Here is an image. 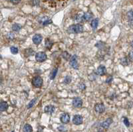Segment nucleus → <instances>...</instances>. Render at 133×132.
Masks as SVG:
<instances>
[{"mask_svg":"<svg viewBox=\"0 0 133 132\" xmlns=\"http://www.w3.org/2000/svg\"><path fill=\"white\" fill-rule=\"evenodd\" d=\"M68 32L69 33H75V34H77V33H81L83 32V27L82 25L81 24H75V25H72L68 28Z\"/></svg>","mask_w":133,"mask_h":132,"instance_id":"1","label":"nucleus"},{"mask_svg":"<svg viewBox=\"0 0 133 132\" xmlns=\"http://www.w3.org/2000/svg\"><path fill=\"white\" fill-rule=\"evenodd\" d=\"M43 80L42 78L39 76H35L32 80V84L35 88H41L43 86Z\"/></svg>","mask_w":133,"mask_h":132,"instance_id":"2","label":"nucleus"},{"mask_svg":"<svg viewBox=\"0 0 133 132\" xmlns=\"http://www.w3.org/2000/svg\"><path fill=\"white\" fill-rule=\"evenodd\" d=\"M47 58V56L43 52H39L35 54V60L39 62L45 61Z\"/></svg>","mask_w":133,"mask_h":132,"instance_id":"3","label":"nucleus"},{"mask_svg":"<svg viewBox=\"0 0 133 132\" xmlns=\"http://www.w3.org/2000/svg\"><path fill=\"white\" fill-rule=\"evenodd\" d=\"M69 64L73 69H76V70L78 69V62H77V55H73V56H71V58H70Z\"/></svg>","mask_w":133,"mask_h":132,"instance_id":"4","label":"nucleus"},{"mask_svg":"<svg viewBox=\"0 0 133 132\" xmlns=\"http://www.w3.org/2000/svg\"><path fill=\"white\" fill-rule=\"evenodd\" d=\"M72 104H73V106L75 108H81L83 105V101L81 98H79V97H77V98H75L73 100V102H72Z\"/></svg>","mask_w":133,"mask_h":132,"instance_id":"5","label":"nucleus"},{"mask_svg":"<svg viewBox=\"0 0 133 132\" xmlns=\"http://www.w3.org/2000/svg\"><path fill=\"white\" fill-rule=\"evenodd\" d=\"M83 118L81 115H75L73 117V122L75 125H81L83 123Z\"/></svg>","mask_w":133,"mask_h":132,"instance_id":"6","label":"nucleus"},{"mask_svg":"<svg viewBox=\"0 0 133 132\" xmlns=\"http://www.w3.org/2000/svg\"><path fill=\"white\" fill-rule=\"evenodd\" d=\"M95 110L97 112L101 114L103 113L105 111V107L104 105L102 103H97L95 106Z\"/></svg>","mask_w":133,"mask_h":132,"instance_id":"7","label":"nucleus"},{"mask_svg":"<svg viewBox=\"0 0 133 132\" xmlns=\"http://www.w3.org/2000/svg\"><path fill=\"white\" fill-rule=\"evenodd\" d=\"M42 39H43L42 36H41V35H39V34L35 35L33 37V39H32L33 43L37 45H39V44L41 43Z\"/></svg>","mask_w":133,"mask_h":132,"instance_id":"8","label":"nucleus"},{"mask_svg":"<svg viewBox=\"0 0 133 132\" xmlns=\"http://www.w3.org/2000/svg\"><path fill=\"white\" fill-rule=\"evenodd\" d=\"M60 119L63 123H68L70 121V116L67 113H63L61 116Z\"/></svg>","mask_w":133,"mask_h":132,"instance_id":"9","label":"nucleus"},{"mask_svg":"<svg viewBox=\"0 0 133 132\" xmlns=\"http://www.w3.org/2000/svg\"><path fill=\"white\" fill-rule=\"evenodd\" d=\"M107 73V69L104 65H100L97 70V74L99 76H103Z\"/></svg>","mask_w":133,"mask_h":132,"instance_id":"10","label":"nucleus"},{"mask_svg":"<svg viewBox=\"0 0 133 132\" xmlns=\"http://www.w3.org/2000/svg\"><path fill=\"white\" fill-rule=\"evenodd\" d=\"M113 123V119L112 118H108L101 123V126L104 129H107L109 127L111 124Z\"/></svg>","mask_w":133,"mask_h":132,"instance_id":"11","label":"nucleus"},{"mask_svg":"<svg viewBox=\"0 0 133 132\" xmlns=\"http://www.w3.org/2000/svg\"><path fill=\"white\" fill-rule=\"evenodd\" d=\"M40 23L42 24L43 25L45 26L49 25L53 23V21H51V19L50 18H49L48 17H43L40 20Z\"/></svg>","mask_w":133,"mask_h":132,"instance_id":"12","label":"nucleus"},{"mask_svg":"<svg viewBox=\"0 0 133 132\" xmlns=\"http://www.w3.org/2000/svg\"><path fill=\"white\" fill-rule=\"evenodd\" d=\"M55 110V108L54 106L48 105L45 108V112L49 114H52Z\"/></svg>","mask_w":133,"mask_h":132,"instance_id":"13","label":"nucleus"},{"mask_svg":"<svg viewBox=\"0 0 133 132\" xmlns=\"http://www.w3.org/2000/svg\"><path fill=\"white\" fill-rule=\"evenodd\" d=\"M93 17V15L90 12H87V13H84V15H83V19L85 21H89L90 20H91Z\"/></svg>","mask_w":133,"mask_h":132,"instance_id":"14","label":"nucleus"},{"mask_svg":"<svg viewBox=\"0 0 133 132\" xmlns=\"http://www.w3.org/2000/svg\"><path fill=\"white\" fill-rule=\"evenodd\" d=\"M98 19L96 18L95 19L92 20V21H91V27H92V29H93V31H95L96 29H97V27H98Z\"/></svg>","mask_w":133,"mask_h":132,"instance_id":"15","label":"nucleus"},{"mask_svg":"<svg viewBox=\"0 0 133 132\" xmlns=\"http://www.w3.org/2000/svg\"><path fill=\"white\" fill-rule=\"evenodd\" d=\"M7 108H8V104H7V102L5 101L1 102V103H0V110L2 112H4V111L7 110Z\"/></svg>","mask_w":133,"mask_h":132,"instance_id":"16","label":"nucleus"},{"mask_svg":"<svg viewBox=\"0 0 133 132\" xmlns=\"http://www.w3.org/2000/svg\"><path fill=\"white\" fill-rule=\"evenodd\" d=\"M120 64L123 66H127L130 64V59L128 57H124L120 60Z\"/></svg>","mask_w":133,"mask_h":132,"instance_id":"17","label":"nucleus"},{"mask_svg":"<svg viewBox=\"0 0 133 132\" xmlns=\"http://www.w3.org/2000/svg\"><path fill=\"white\" fill-rule=\"evenodd\" d=\"M23 132H32L33 131V128H32L31 125H30L29 124H25L23 126Z\"/></svg>","mask_w":133,"mask_h":132,"instance_id":"18","label":"nucleus"},{"mask_svg":"<svg viewBox=\"0 0 133 132\" xmlns=\"http://www.w3.org/2000/svg\"><path fill=\"white\" fill-rule=\"evenodd\" d=\"M21 29V25L19 23H14L12 26V29L15 32H18Z\"/></svg>","mask_w":133,"mask_h":132,"instance_id":"19","label":"nucleus"},{"mask_svg":"<svg viewBox=\"0 0 133 132\" xmlns=\"http://www.w3.org/2000/svg\"><path fill=\"white\" fill-rule=\"evenodd\" d=\"M57 72H58V69H54L53 71H51V74H50V79L51 80H53L54 78H55V76H56L57 74Z\"/></svg>","mask_w":133,"mask_h":132,"instance_id":"20","label":"nucleus"},{"mask_svg":"<svg viewBox=\"0 0 133 132\" xmlns=\"http://www.w3.org/2000/svg\"><path fill=\"white\" fill-rule=\"evenodd\" d=\"M45 47H47L48 49H51V47H52V46H53V42L51 41L50 39H46L45 43Z\"/></svg>","mask_w":133,"mask_h":132,"instance_id":"21","label":"nucleus"},{"mask_svg":"<svg viewBox=\"0 0 133 132\" xmlns=\"http://www.w3.org/2000/svg\"><path fill=\"white\" fill-rule=\"evenodd\" d=\"M37 98H36L32 100H31V101L29 102V104L28 105V108L30 109L31 108H32V107L34 106V104H35V102H37Z\"/></svg>","mask_w":133,"mask_h":132,"instance_id":"22","label":"nucleus"},{"mask_svg":"<svg viewBox=\"0 0 133 132\" xmlns=\"http://www.w3.org/2000/svg\"><path fill=\"white\" fill-rule=\"evenodd\" d=\"M10 51H11V53L13 54H17V53H18V49H17V47H14V46H12V47H10Z\"/></svg>","mask_w":133,"mask_h":132,"instance_id":"23","label":"nucleus"},{"mask_svg":"<svg viewBox=\"0 0 133 132\" xmlns=\"http://www.w3.org/2000/svg\"><path fill=\"white\" fill-rule=\"evenodd\" d=\"M127 17L129 21H133V10H130L128 12Z\"/></svg>","mask_w":133,"mask_h":132,"instance_id":"24","label":"nucleus"},{"mask_svg":"<svg viewBox=\"0 0 133 132\" xmlns=\"http://www.w3.org/2000/svg\"><path fill=\"white\" fill-rule=\"evenodd\" d=\"M71 82V77L70 76H67L65 78H64L63 82L65 84H69Z\"/></svg>","mask_w":133,"mask_h":132,"instance_id":"25","label":"nucleus"},{"mask_svg":"<svg viewBox=\"0 0 133 132\" xmlns=\"http://www.w3.org/2000/svg\"><path fill=\"white\" fill-rule=\"evenodd\" d=\"M62 56L63 58H65V59L67 60H69V58H70V54H69L67 51H65V52L62 54Z\"/></svg>","mask_w":133,"mask_h":132,"instance_id":"26","label":"nucleus"},{"mask_svg":"<svg viewBox=\"0 0 133 132\" xmlns=\"http://www.w3.org/2000/svg\"><path fill=\"white\" fill-rule=\"evenodd\" d=\"M28 53L29 54H28V56H31V55H33V53H34V51H33V49H28L27 51H25V55L28 54Z\"/></svg>","mask_w":133,"mask_h":132,"instance_id":"27","label":"nucleus"},{"mask_svg":"<svg viewBox=\"0 0 133 132\" xmlns=\"http://www.w3.org/2000/svg\"><path fill=\"white\" fill-rule=\"evenodd\" d=\"M123 122H124V123L125 124V125H126V127L130 126V123H129V121H128V118H123Z\"/></svg>","mask_w":133,"mask_h":132,"instance_id":"28","label":"nucleus"},{"mask_svg":"<svg viewBox=\"0 0 133 132\" xmlns=\"http://www.w3.org/2000/svg\"><path fill=\"white\" fill-rule=\"evenodd\" d=\"M112 80H113V76H109V77H108V78H107V80H106V83H111Z\"/></svg>","mask_w":133,"mask_h":132,"instance_id":"29","label":"nucleus"},{"mask_svg":"<svg viewBox=\"0 0 133 132\" xmlns=\"http://www.w3.org/2000/svg\"><path fill=\"white\" fill-rule=\"evenodd\" d=\"M9 2H11V3H13V4H17L21 2V0H8Z\"/></svg>","mask_w":133,"mask_h":132,"instance_id":"30","label":"nucleus"},{"mask_svg":"<svg viewBox=\"0 0 133 132\" xmlns=\"http://www.w3.org/2000/svg\"><path fill=\"white\" fill-rule=\"evenodd\" d=\"M128 57L131 60H133V50L130 51L129 54H128Z\"/></svg>","mask_w":133,"mask_h":132,"instance_id":"31","label":"nucleus"},{"mask_svg":"<svg viewBox=\"0 0 133 132\" xmlns=\"http://www.w3.org/2000/svg\"><path fill=\"white\" fill-rule=\"evenodd\" d=\"M33 5H38L39 3V0H33Z\"/></svg>","mask_w":133,"mask_h":132,"instance_id":"32","label":"nucleus"},{"mask_svg":"<svg viewBox=\"0 0 133 132\" xmlns=\"http://www.w3.org/2000/svg\"><path fill=\"white\" fill-rule=\"evenodd\" d=\"M130 45H131V47L133 48V41L131 42V43H130Z\"/></svg>","mask_w":133,"mask_h":132,"instance_id":"33","label":"nucleus"},{"mask_svg":"<svg viewBox=\"0 0 133 132\" xmlns=\"http://www.w3.org/2000/svg\"><path fill=\"white\" fill-rule=\"evenodd\" d=\"M11 132H15V131H11Z\"/></svg>","mask_w":133,"mask_h":132,"instance_id":"34","label":"nucleus"}]
</instances>
